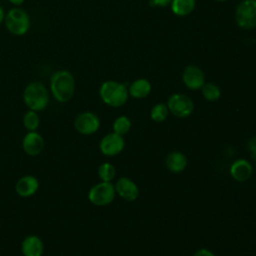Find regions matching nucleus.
<instances>
[{"label": "nucleus", "mask_w": 256, "mask_h": 256, "mask_svg": "<svg viewBox=\"0 0 256 256\" xmlns=\"http://www.w3.org/2000/svg\"><path fill=\"white\" fill-rule=\"evenodd\" d=\"M131 120L124 115H121L119 117H117L112 125L113 128V132L123 136L125 134H127L129 132V130L131 129Z\"/></svg>", "instance_id": "20"}, {"label": "nucleus", "mask_w": 256, "mask_h": 256, "mask_svg": "<svg viewBox=\"0 0 256 256\" xmlns=\"http://www.w3.org/2000/svg\"><path fill=\"white\" fill-rule=\"evenodd\" d=\"M40 124V118L36 111L29 110L23 116V125L28 131H35Z\"/></svg>", "instance_id": "23"}, {"label": "nucleus", "mask_w": 256, "mask_h": 256, "mask_svg": "<svg viewBox=\"0 0 256 256\" xmlns=\"http://www.w3.org/2000/svg\"><path fill=\"white\" fill-rule=\"evenodd\" d=\"M74 127L80 134H94L100 127V119L93 112H82L78 114L74 120Z\"/></svg>", "instance_id": "8"}, {"label": "nucleus", "mask_w": 256, "mask_h": 256, "mask_svg": "<svg viewBox=\"0 0 256 256\" xmlns=\"http://www.w3.org/2000/svg\"><path fill=\"white\" fill-rule=\"evenodd\" d=\"M125 147V141L123 136L112 132L106 134L100 141L99 148L105 156H115L122 152Z\"/></svg>", "instance_id": "9"}, {"label": "nucleus", "mask_w": 256, "mask_h": 256, "mask_svg": "<svg viewBox=\"0 0 256 256\" xmlns=\"http://www.w3.org/2000/svg\"><path fill=\"white\" fill-rule=\"evenodd\" d=\"M202 96L210 102L217 101L221 96L220 88L214 83H205L201 88Z\"/></svg>", "instance_id": "19"}, {"label": "nucleus", "mask_w": 256, "mask_h": 256, "mask_svg": "<svg viewBox=\"0 0 256 256\" xmlns=\"http://www.w3.org/2000/svg\"><path fill=\"white\" fill-rule=\"evenodd\" d=\"M167 107L170 113L178 118L190 116L194 110V103L190 97L182 93L172 94L167 101Z\"/></svg>", "instance_id": "7"}, {"label": "nucleus", "mask_w": 256, "mask_h": 256, "mask_svg": "<svg viewBox=\"0 0 256 256\" xmlns=\"http://www.w3.org/2000/svg\"><path fill=\"white\" fill-rule=\"evenodd\" d=\"M182 81L190 90H199L205 84V75L196 65H187L182 72Z\"/></svg>", "instance_id": "10"}, {"label": "nucleus", "mask_w": 256, "mask_h": 256, "mask_svg": "<svg viewBox=\"0 0 256 256\" xmlns=\"http://www.w3.org/2000/svg\"><path fill=\"white\" fill-rule=\"evenodd\" d=\"M39 187L38 180L31 175L21 177L15 186L16 193L21 197H30L36 193Z\"/></svg>", "instance_id": "14"}, {"label": "nucleus", "mask_w": 256, "mask_h": 256, "mask_svg": "<svg viewBox=\"0 0 256 256\" xmlns=\"http://www.w3.org/2000/svg\"><path fill=\"white\" fill-rule=\"evenodd\" d=\"M4 25L12 35L23 36L30 29L31 19L28 13L21 7H13L5 13Z\"/></svg>", "instance_id": "4"}, {"label": "nucleus", "mask_w": 256, "mask_h": 256, "mask_svg": "<svg viewBox=\"0 0 256 256\" xmlns=\"http://www.w3.org/2000/svg\"><path fill=\"white\" fill-rule=\"evenodd\" d=\"M114 186L116 193L126 201H134L139 196L137 184L128 177L119 178Z\"/></svg>", "instance_id": "11"}, {"label": "nucleus", "mask_w": 256, "mask_h": 256, "mask_svg": "<svg viewBox=\"0 0 256 256\" xmlns=\"http://www.w3.org/2000/svg\"><path fill=\"white\" fill-rule=\"evenodd\" d=\"M22 147L27 155L36 156L42 152L44 148V140L39 133L29 131L23 138Z\"/></svg>", "instance_id": "12"}, {"label": "nucleus", "mask_w": 256, "mask_h": 256, "mask_svg": "<svg viewBox=\"0 0 256 256\" xmlns=\"http://www.w3.org/2000/svg\"><path fill=\"white\" fill-rule=\"evenodd\" d=\"M115 194V186L111 182L102 181L90 188L88 199L96 206H105L114 200Z\"/></svg>", "instance_id": "6"}, {"label": "nucleus", "mask_w": 256, "mask_h": 256, "mask_svg": "<svg viewBox=\"0 0 256 256\" xmlns=\"http://www.w3.org/2000/svg\"><path fill=\"white\" fill-rule=\"evenodd\" d=\"M4 18H5V11L4 9L2 8V6L0 5V25L2 23H4Z\"/></svg>", "instance_id": "28"}, {"label": "nucleus", "mask_w": 256, "mask_h": 256, "mask_svg": "<svg viewBox=\"0 0 256 256\" xmlns=\"http://www.w3.org/2000/svg\"><path fill=\"white\" fill-rule=\"evenodd\" d=\"M247 149L253 159L256 160V136L251 137L247 142Z\"/></svg>", "instance_id": "24"}, {"label": "nucleus", "mask_w": 256, "mask_h": 256, "mask_svg": "<svg viewBox=\"0 0 256 256\" xmlns=\"http://www.w3.org/2000/svg\"><path fill=\"white\" fill-rule=\"evenodd\" d=\"M253 167L246 159H237L230 166V175L238 182L247 181L251 177Z\"/></svg>", "instance_id": "13"}, {"label": "nucleus", "mask_w": 256, "mask_h": 256, "mask_svg": "<svg viewBox=\"0 0 256 256\" xmlns=\"http://www.w3.org/2000/svg\"><path fill=\"white\" fill-rule=\"evenodd\" d=\"M236 24L245 30L256 27V0H243L235 12Z\"/></svg>", "instance_id": "5"}, {"label": "nucleus", "mask_w": 256, "mask_h": 256, "mask_svg": "<svg viewBox=\"0 0 256 256\" xmlns=\"http://www.w3.org/2000/svg\"><path fill=\"white\" fill-rule=\"evenodd\" d=\"M166 168L172 173H181L187 167V157L180 151L170 152L165 159Z\"/></svg>", "instance_id": "15"}, {"label": "nucleus", "mask_w": 256, "mask_h": 256, "mask_svg": "<svg viewBox=\"0 0 256 256\" xmlns=\"http://www.w3.org/2000/svg\"><path fill=\"white\" fill-rule=\"evenodd\" d=\"M50 92L60 103L68 102L74 95L76 83L73 74L65 69H60L52 73L50 77Z\"/></svg>", "instance_id": "1"}, {"label": "nucleus", "mask_w": 256, "mask_h": 256, "mask_svg": "<svg viewBox=\"0 0 256 256\" xmlns=\"http://www.w3.org/2000/svg\"><path fill=\"white\" fill-rule=\"evenodd\" d=\"M172 12L180 17L189 15L196 6V0H172L171 2Z\"/></svg>", "instance_id": "18"}, {"label": "nucleus", "mask_w": 256, "mask_h": 256, "mask_svg": "<svg viewBox=\"0 0 256 256\" xmlns=\"http://www.w3.org/2000/svg\"><path fill=\"white\" fill-rule=\"evenodd\" d=\"M172 0H151V4L154 6H159V7H166L170 5Z\"/></svg>", "instance_id": "26"}, {"label": "nucleus", "mask_w": 256, "mask_h": 256, "mask_svg": "<svg viewBox=\"0 0 256 256\" xmlns=\"http://www.w3.org/2000/svg\"><path fill=\"white\" fill-rule=\"evenodd\" d=\"M101 100L110 107H121L128 100V87L121 82L114 80L104 81L99 88Z\"/></svg>", "instance_id": "2"}, {"label": "nucleus", "mask_w": 256, "mask_h": 256, "mask_svg": "<svg viewBox=\"0 0 256 256\" xmlns=\"http://www.w3.org/2000/svg\"><path fill=\"white\" fill-rule=\"evenodd\" d=\"M23 101L29 110H44L49 103V93L46 86L38 81L30 82L23 91Z\"/></svg>", "instance_id": "3"}, {"label": "nucleus", "mask_w": 256, "mask_h": 256, "mask_svg": "<svg viewBox=\"0 0 256 256\" xmlns=\"http://www.w3.org/2000/svg\"><path fill=\"white\" fill-rule=\"evenodd\" d=\"M214 1H216V2H226L228 0H214Z\"/></svg>", "instance_id": "29"}, {"label": "nucleus", "mask_w": 256, "mask_h": 256, "mask_svg": "<svg viewBox=\"0 0 256 256\" xmlns=\"http://www.w3.org/2000/svg\"><path fill=\"white\" fill-rule=\"evenodd\" d=\"M21 251L24 256H41L43 253L42 240L35 235L25 237L21 244Z\"/></svg>", "instance_id": "16"}, {"label": "nucleus", "mask_w": 256, "mask_h": 256, "mask_svg": "<svg viewBox=\"0 0 256 256\" xmlns=\"http://www.w3.org/2000/svg\"><path fill=\"white\" fill-rule=\"evenodd\" d=\"M98 176L104 182H111L116 176V168L113 164L104 162L98 168Z\"/></svg>", "instance_id": "21"}, {"label": "nucleus", "mask_w": 256, "mask_h": 256, "mask_svg": "<svg viewBox=\"0 0 256 256\" xmlns=\"http://www.w3.org/2000/svg\"><path fill=\"white\" fill-rule=\"evenodd\" d=\"M25 0H8L9 3H11L14 7H20Z\"/></svg>", "instance_id": "27"}, {"label": "nucleus", "mask_w": 256, "mask_h": 256, "mask_svg": "<svg viewBox=\"0 0 256 256\" xmlns=\"http://www.w3.org/2000/svg\"><path fill=\"white\" fill-rule=\"evenodd\" d=\"M168 107L164 103H157L150 110V117L154 122H163L168 117Z\"/></svg>", "instance_id": "22"}, {"label": "nucleus", "mask_w": 256, "mask_h": 256, "mask_svg": "<svg viewBox=\"0 0 256 256\" xmlns=\"http://www.w3.org/2000/svg\"><path fill=\"white\" fill-rule=\"evenodd\" d=\"M193 256H216L212 251L206 249V248H202V249H199L197 250Z\"/></svg>", "instance_id": "25"}, {"label": "nucleus", "mask_w": 256, "mask_h": 256, "mask_svg": "<svg viewBox=\"0 0 256 256\" xmlns=\"http://www.w3.org/2000/svg\"><path fill=\"white\" fill-rule=\"evenodd\" d=\"M151 92V84L145 78H139L134 80L128 87V93L130 96L136 99H143L147 97Z\"/></svg>", "instance_id": "17"}]
</instances>
